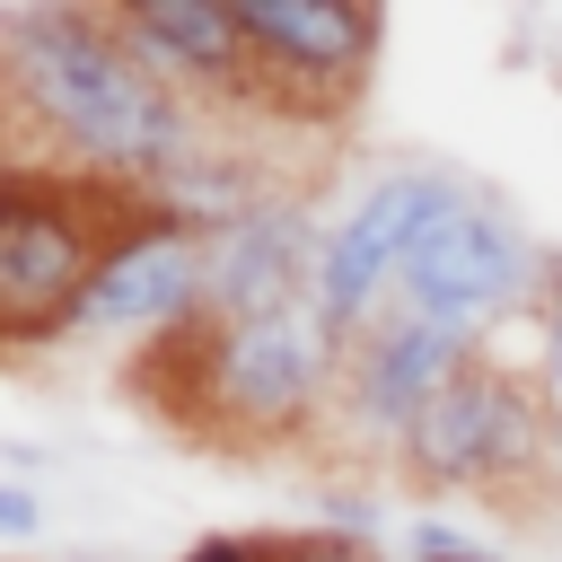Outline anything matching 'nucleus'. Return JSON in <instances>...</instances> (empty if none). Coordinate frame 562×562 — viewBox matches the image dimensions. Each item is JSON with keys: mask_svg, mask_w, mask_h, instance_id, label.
Wrapping results in <instances>:
<instances>
[{"mask_svg": "<svg viewBox=\"0 0 562 562\" xmlns=\"http://www.w3.org/2000/svg\"><path fill=\"white\" fill-rule=\"evenodd\" d=\"M0 132L26 167L140 193L202 140V105L123 35L114 9H0Z\"/></svg>", "mask_w": 562, "mask_h": 562, "instance_id": "f257e3e1", "label": "nucleus"}, {"mask_svg": "<svg viewBox=\"0 0 562 562\" xmlns=\"http://www.w3.org/2000/svg\"><path fill=\"white\" fill-rule=\"evenodd\" d=\"M342 369H351V334L299 299L272 316H193L176 334L149 342L140 378L149 404L184 430H202L211 448H290L316 422H334L342 404Z\"/></svg>", "mask_w": 562, "mask_h": 562, "instance_id": "f03ea898", "label": "nucleus"}, {"mask_svg": "<svg viewBox=\"0 0 562 562\" xmlns=\"http://www.w3.org/2000/svg\"><path fill=\"white\" fill-rule=\"evenodd\" d=\"M149 202L123 193V184L61 176V167H18L9 193H0V342L70 334L97 263L114 255V237Z\"/></svg>", "mask_w": 562, "mask_h": 562, "instance_id": "7ed1b4c3", "label": "nucleus"}, {"mask_svg": "<svg viewBox=\"0 0 562 562\" xmlns=\"http://www.w3.org/2000/svg\"><path fill=\"white\" fill-rule=\"evenodd\" d=\"M562 448H553V404H544V378H527V369H509V360H492V351H474V369L404 430V448H395V465L413 474V483H430V492H527V483H544V465H553Z\"/></svg>", "mask_w": 562, "mask_h": 562, "instance_id": "20e7f679", "label": "nucleus"}, {"mask_svg": "<svg viewBox=\"0 0 562 562\" xmlns=\"http://www.w3.org/2000/svg\"><path fill=\"white\" fill-rule=\"evenodd\" d=\"M237 26L255 44V105L263 123H299V114H342L378 61L386 18L378 9H342V0H237Z\"/></svg>", "mask_w": 562, "mask_h": 562, "instance_id": "39448f33", "label": "nucleus"}, {"mask_svg": "<svg viewBox=\"0 0 562 562\" xmlns=\"http://www.w3.org/2000/svg\"><path fill=\"white\" fill-rule=\"evenodd\" d=\"M544 255L501 220V211H483V202H457L422 246H413V263H404V281H395V307L404 316H422V325H439V334H492V325H509L527 299H544Z\"/></svg>", "mask_w": 562, "mask_h": 562, "instance_id": "423d86ee", "label": "nucleus"}, {"mask_svg": "<svg viewBox=\"0 0 562 562\" xmlns=\"http://www.w3.org/2000/svg\"><path fill=\"white\" fill-rule=\"evenodd\" d=\"M457 202H465V193H457L439 167H386L378 184H360V193H351V211L325 228L316 307H325L342 334L378 325V316H386V290H395V281H404V263H413V246H422Z\"/></svg>", "mask_w": 562, "mask_h": 562, "instance_id": "0eeeda50", "label": "nucleus"}, {"mask_svg": "<svg viewBox=\"0 0 562 562\" xmlns=\"http://www.w3.org/2000/svg\"><path fill=\"white\" fill-rule=\"evenodd\" d=\"M474 351H483V342L439 334V325L386 307L378 325L351 334V369H342V404H334V422H342L351 439H378V448L395 457L404 430H413V422H422V413L474 369Z\"/></svg>", "mask_w": 562, "mask_h": 562, "instance_id": "6e6552de", "label": "nucleus"}, {"mask_svg": "<svg viewBox=\"0 0 562 562\" xmlns=\"http://www.w3.org/2000/svg\"><path fill=\"white\" fill-rule=\"evenodd\" d=\"M202 307H211V246H202L193 228L140 211V220L114 237V255L97 263L70 334H140V342H158V334L193 325Z\"/></svg>", "mask_w": 562, "mask_h": 562, "instance_id": "1a4fd4ad", "label": "nucleus"}, {"mask_svg": "<svg viewBox=\"0 0 562 562\" xmlns=\"http://www.w3.org/2000/svg\"><path fill=\"white\" fill-rule=\"evenodd\" d=\"M202 246H211V307H202V316H220V325L316 299L325 228H316L307 193H281V202H263L255 220H237V228H220V237H202Z\"/></svg>", "mask_w": 562, "mask_h": 562, "instance_id": "9d476101", "label": "nucleus"}, {"mask_svg": "<svg viewBox=\"0 0 562 562\" xmlns=\"http://www.w3.org/2000/svg\"><path fill=\"white\" fill-rule=\"evenodd\" d=\"M114 18L193 105L202 97H211V114L255 105V44L237 26V0H123Z\"/></svg>", "mask_w": 562, "mask_h": 562, "instance_id": "9b49d317", "label": "nucleus"}, {"mask_svg": "<svg viewBox=\"0 0 562 562\" xmlns=\"http://www.w3.org/2000/svg\"><path fill=\"white\" fill-rule=\"evenodd\" d=\"M255 562H378V553L334 527H290V536H255Z\"/></svg>", "mask_w": 562, "mask_h": 562, "instance_id": "f8f14e48", "label": "nucleus"}, {"mask_svg": "<svg viewBox=\"0 0 562 562\" xmlns=\"http://www.w3.org/2000/svg\"><path fill=\"white\" fill-rule=\"evenodd\" d=\"M544 360H536V378H544V404H553V448H562V263H553V281H544Z\"/></svg>", "mask_w": 562, "mask_h": 562, "instance_id": "ddd939ff", "label": "nucleus"}, {"mask_svg": "<svg viewBox=\"0 0 562 562\" xmlns=\"http://www.w3.org/2000/svg\"><path fill=\"white\" fill-rule=\"evenodd\" d=\"M413 562H501V553H483L465 527H448V518H413Z\"/></svg>", "mask_w": 562, "mask_h": 562, "instance_id": "4468645a", "label": "nucleus"}, {"mask_svg": "<svg viewBox=\"0 0 562 562\" xmlns=\"http://www.w3.org/2000/svg\"><path fill=\"white\" fill-rule=\"evenodd\" d=\"M35 527H44V501H35V483L0 474V544H26Z\"/></svg>", "mask_w": 562, "mask_h": 562, "instance_id": "2eb2a0df", "label": "nucleus"}, {"mask_svg": "<svg viewBox=\"0 0 562 562\" xmlns=\"http://www.w3.org/2000/svg\"><path fill=\"white\" fill-rule=\"evenodd\" d=\"M184 562H255V536H211V544H193Z\"/></svg>", "mask_w": 562, "mask_h": 562, "instance_id": "dca6fc26", "label": "nucleus"}, {"mask_svg": "<svg viewBox=\"0 0 562 562\" xmlns=\"http://www.w3.org/2000/svg\"><path fill=\"white\" fill-rule=\"evenodd\" d=\"M18 167H26V158H18V140L0 132V193H9V176H18Z\"/></svg>", "mask_w": 562, "mask_h": 562, "instance_id": "f3484780", "label": "nucleus"}, {"mask_svg": "<svg viewBox=\"0 0 562 562\" xmlns=\"http://www.w3.org/2000/svg\"><path fill=\"white\" fill-rule=\"evenodd\" d=\"M70 562H105V553H70Z\"/></svg>", "mask_w": 562, "mask_h": 562, "instance_id": "a211bd4d", "label": "nucleus"}]
</instances>
